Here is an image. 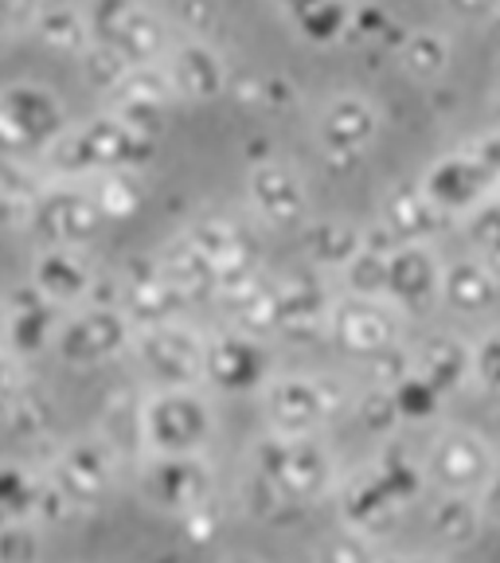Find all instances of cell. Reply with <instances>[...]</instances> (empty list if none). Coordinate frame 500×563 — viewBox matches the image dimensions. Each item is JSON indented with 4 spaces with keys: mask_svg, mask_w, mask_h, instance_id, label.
I'll return each mask as SVG.
<instances>
[{
    "mask_svg": "<svg viewBox=\"0 0 500 563\" xmlns=\"http://www.w3.org/2000/svg\"><path fill=\"white\" fill-rule=\"evenodd\" d=\"M4 329H9V313H4V298H0V352H4Z\"/></svg>",
    "mask_w": 500,
    "mask_h": 563,
    "instance_id": "54",
    "label": "cell"
},
{
    "mask_svg": "<svg viewBox=\"0 0 500 563\" xmlns=\"http://www.w3.org/2000/svg\"><path fill=\"white\" fill-rule=\"evenodd\" d=\"M27 32L47 44L52 52L63 55H87L95 47V32H90V12L70 9V4H47V9H32Z\"/></svg>",
    "mask_w": 500,
    "mask_h": 563,
    "instance_id": "35",
    "label": "cell"
},
{
    "mask_svg": "<svg viewBox=\"0 0 500 563\" xmlns=\"http://www.w3.org/2000/svg\"><path fill=\"white\" fill-rule=\"evenodd\" d=\"M105 220L98 211L90 185L82 180H47L27 211V235L40 246H79L87 251L102 235Z\"/></svg>",
    "mask_w": 500,
    "mask_h": 563,
    "instance_id": "11",
    "label": "cell"
},
{
    "mask_svg": "<svg viewBox=\"0 0 500 563\" xmlns=\"http://www.w3.org/2000/svg\"><path fill=\"white\" fill-rule=\"evenodd\" d=\"M485 32H489V44L497 47V55H500V4L489 12V20H485Z\"/></svg>",
    "mask_w": 500,
    "mask_h": 563,
    "instance_id": "51",
    "label": "cell"
},
{
    "mask_svg": "<svg viewBox=\"0 0 500 563\" xmlns=\"http://www.w3.org/2000/svg\"><path fill=\"white\" fill-rule=\"evenodd\" d=\"M477 258H481V263L489 266V271L497 274V282H500V239H497V243L489 246V251H485V255H477Z\"/></svg>",
    "mask_w": 500,
    "mask_h": 563,
    "instance_id": "52",
    "label": "cell"
},
{
    "mask_svg": "<svg viewBox=\"0 0 500 563\" xmlns=\"http://www.w3.org/2000/svg\"><path fill=\"white\" fill-rule=\"evenodd\" d=\"M114 306L125 313V321L133 325V333L141 329H157L185 321L188 301L168 286V278L160 274L157 258L137 255L114 274Z\"/></svg>",
    "mask_w": 500,
    "mask_h": 563,
    "instance_id": "18",
    "label": "cell"
},
{
    "mask_svg": "<svg viewBox=\"0 0 500 563\" xmlns=\"http://www.w3.org/2000/svg\"><path fill=\"white\" fill-rule=\"evenodd\" d=\"M348 387L329 372H278L258 396L266 434H325L348 411Z\"/></svg>",
    "mask_w": 500,
    "mask_h": 563,
    "instance_id": "5",
    "label": "cell"
},
{
    "mask_svg": "<svg viewBox=\"0 0 500 563\" xmlns=\"http://www.w3.org/2000/svg\"><path fill=\"white\" fill-rule=\"evenodd\" d=\"M87 12H90V32H95V47L110 52L130 70L160 67L176 44V32L168 24L165 9L118 0V4H95Z\"/></svg>",
    "mask_w": 500,
    "mask_h": 563,
    "instance_id": "7",
    "label": "cell"
},
{
    "mask_svg": "<svg viewBox=\"0 0 500 563\" xmlns=\"http://www.w3.org/2000/svg\"><path fill=\"white\" fill-rule=\"evenodd\" d=\"M333 501H336L341 525L352 528V532H360V537H371L376 544L396 537L407 520V509L384 489V482L371 474V466L348 470V474L341 477V485H336Z\"/></svg>",
    "mask_w": 500,
    "mask_h": 563,
    "instance_id": "21",
    "label": "cell"
},
{
    "mask_svg": "<svg viewBox=\"0 0 500 563\" xmlns=\"http://www.w3.org/2000/svg\"><path fill=\"white\" fill-rule=\"evenodd\" d=\"M215 431H220V415H215L208 387L145 391V399L137 404L141 454H153V457L208 454Z\"/></svg>",
    "mask_w": 500,
    "mask_h": 563,
    "instance_id": "4",
    "label": "cell"
},
{
    "mask_svg": "<svg viewBox=\"0 0 500 563\" xmlns=\"http://www.w3.org/2000/svg\"><path fill=\"white\" fill-rule=\"evenodd\" d=\"M130 356L145 376L149 391H185L203 387V364H208V333L188 321L141 329L133 333Z\"/></svg>",
    "mask_w": 500,
    "mask_h": 563,
    "instance_id": "9",
    "label": "cell"
},
{
    "mask_svg": "<svg viewBox=\"0 0 500 563\" xmlns=\"http://www.w3.org/2000/svg\"><path fill=\"white\" fill-rule=\"evenodd\" d=\"M462 231H466L469 246H474L477 255H485V251L500 239V200L497 196H492L489 203H481L477 211H469L466 220H462Z\"/></svg>",
    "mask_w": 500,
    "mask_h": 563,
    "instance_id": "45",
    "label": "cell"
},
{
    "mask_svg": "<svg viewBox=\"0 0 500 563\" xmlns=\"http://www.w3.org/2000/svg\"><path fill=\"white\" fill-rule=\"evenodd\" d=\"M40 493L44 477L27 474L24 466H0V525L32 520V512L40 509Z\"/></svg>",
    "mask_w": 500,
    "mask_h": 563,
    "instance_id": "38",
    "label": "cell"
},
{
    "mask_svg": "<svg viewBox=\"0 0 500 563\" xmlns=\"http://www.w3.org/2000/svg\"><path fill=\"white\" fill-rule=\"evenodd\" d=\"M422 466L431 493H469L474 497L500 466V450L474 427L438 422L422 446Z\"/></svg>",
    "mask_w": 500,
    "mask_h": 563,
    "instance_id": "10",
    "label": "cell"
},
{
    "mask_svg": "<svg viewBox=\"0 0 500 563\" xmlns=\"http://www.w3.org/2000/svg\"><path fill=\"white\" fill-rule=\"evenodd\" d=\"M348 415L356 419V427H360L364 434H371V439H379V442L399 439V434H403V419H399L396 399H391L387 387L368 384L360 396L348 399Z\"/></svg>",
    "mask_w": 500,
    "mask_h": 563,
    "instance_id": "37",
    "label": "cell"
},
{
    "mask_svg": "<svg viewBox=\"0 0 500 563\" xmlns=\"http://www.w3.org/2000/svg\"><path fill=\"white\" fill-rule=\"evenodd\" d=\"M368 466L407 512L431 497V482H426V466H422V446H411L403 434L379 442L376 457H371Z\"/></svg>",
    "mask_w": 500,
    "mask_h": 563,
    "instance_id": "28",
    "label": "cell"
},
{
    "mask_svg": "<svg viewBox=\"0 0 500 563\" xmlns=\"http://www.w3.org/2000/svg\"><path fill=\"white\" fill-rule=\"evenodd\" d=\"M122 450L105 434H79L59 450V457L52 462L47 482L67 497L75 509L90 512L95 505H102L110 493L122 482Z\"/></svg>",
    "mask_w": 500,
    "mask_h": 563,
    "instance_id": "13",
    "label": "cell"
},
{
    "mask_svg": "<svg viewBox=\"0 0 500 563\" xmlns=\"http://www.w3.org/2000/svg\"><path fill=\"white\" fill-rule=\"evenodd\" d=\"M497 200H500V188H497Z\"/></svg>",
    "mask_w": 500,
    "mask_h": 563,
    "instance_id": "56",
    "label": "cell"
},
{
    "mask_svg": "<svg viewBox=\"0 0 500 563\" xmlns=\"http://www.w3.org/2000/svg\"><path fill=\"white\" fill-rule=\"evenodd\" d=\"M422 509H426V528L442 552H462V548H474L481 540L485 520L477 509V497H469V493H431Z\"/></svg>",
    "mask_w": 500,
    "mask_h": 563,
    "instance_id": "30",
    "label": "cell"
},
{
    "mask_svg": "<svg viewBox=\"0 0 500 563\" xmlns=\"http://www.w3.org/2000/svg\"><path fill=\"white\" fill-rule=\"evenodd\" d=\"M469 356H474V384L500 399V329L477 336L469 344Z\"/></svg>",
    "mask_w": 500,
    "mask_h": 563,
    "instance_id": "42",
    "label": "cell"
},
{
    "mask_svg": "<svg viewBox=\"0 0 500 563\" xmlns=\"http://www.w3.org/2000/svg\"><path fill=\"white\" fill-rule=\"evenodd\" d=\"M27 20H32V9H0V47L16 27H27Z\"/></svg>",
    "mask_w": 500,
    "mask_h": 563,
    "instance_id": "49",
    "label": "cell"
},
{
    "mask_svg": "<svg viewBox=\"0 0 500 563\" xmlns=\"http://www.w3.org/2000/svg\"><path fill=\"white\" fill-rule=\"evenodd\" d=\"M396 63L414 82H438V79H446L449 63H454V44H449V35L434 24L407 27L396 47Z\"/></svg>",
    "mask_w": 500,
    "mask_h": 563,
    "instance_id": "34",
    "label": "cell"
},
{
    "mask_svg": "<svg viewBox=\"0 0 500 563\" xmlns=\"http://www.w3.org/2000/svg\"><path fill=\"white\" fill-rule=\"evenodd\" d=\"M442 294V258L434 246H399L387 258L384 301L403 317H426L438 309Z\"/></svg>",
    "mask_w": 500,
    "mask_h": 563,
    "instance_id": "23",
    "label": "cell"
},
{
    "mask_svg": "<svg viewBox=\"0 0 500 563\" xmlns=\"http://www.w3.org/2000/svg\"><path fill=\"white\" fill-rule=\"evenodd\" d=\"M376 223L396 239L399 246H434V239L449 228V220L422 196V188L407 185V180L387 185L384 200H379Z\"/></svg>",
    "mask_w": 500,
    "mask_h": 563,
    "instance_id": "25",
    "label": "cell"
},
{
    "mask_svg": "<svg viewBox=\"0 0 500 563\" xmlns=\"http://www.w3.org/2000/svg\"><path fill=\"white\" fill-rule=\"evenodd\" d=\"M384 560V544L371 537H360L352 528L336 525L313 544V563H379Z\"/></svg>",
    "mask_w": 500,
    "mask_h": 563,
    "instance_id": "40",
    "label": "cell"
},
{
    "mask_svg": "<svg viewBox=\"0 0 500 563\" xmlns=\"http://www.w3.org/2000/svg\"><path fill=\"white\" fill-rule=\"evenodd\" d=\"M238 102L255 106V110H270V114H286L298 106V87L286 75H258L238 90Z\"/></svg>",
    "mask_w": 500,
    "mask_h": 563,
    "instance_id": "41",
    "label": "cell"
},
{
    "mask_svg": "<svg viewBox=\"0 0 500 563\" xmlns=\"http://www.w3.org/2000/svg\"><path fill=\"white\" fill-rule=\"evenodd\" d=\"M500 301V282L481 258H454V263H442V294L438 306L454 309V313H489Z\"/></svg>",
    "mask_w": 500,
    "mask_h": 563,
    "instance_id": "31",
    "label": "cell"
},
{
    "mask_svg": "<svg viewBox=\"0 0 500 563\" xmlns=\"http://www.w3.org/2000/svg\"><path fill=\"white\" fill-rule=\"evenodd\" d=\"M220 563H266L263 555H251V552H231V555H223Z\"/></svg>",
    "mask_w": 500,
    "mask_h": 563,
    "instance_id": "53",
    "label": "cell"
},
{
    "mask_svg": "<svg viewBox=\"0 0 500 563\" xmlns=\"http://www.w3.org/2000/svg\"><path fill=\"white\" fill-rule=\"evenodd\" d=\"M246 509H251V517L255 520H263V525H290V520L301 517L298 509H290L278 493L266 489V485L251 474H246Z\"/></svg>",
    "mask_w": 500,
    "mask_h": 563,
    "instance_id": "43",
    "label": "cell"
},
{
    "mask_svg": "<svg viewBox=\"0 0 500 563\" xmlns=\"http://www.w3.org/2000/svg\"><path fill=\"white\" fill-rule=\"evenodd\" d=\"M352 9L344 0H298V4H281V24L298 35L309 47H341L352 35Z\"/></svg>",
    "mask_w": 500,
    "mask_h": 563,
    "instance_id": "32",
    "label": "cell"
},
{
    "mask_svg": "<svg viewBox=\"0 0 500 563\" xmlns=\"http://www.w3.org/2000/svg\"><path fill=\"white\" fill-rule=\"evenodd\" d=\"M157 157V141L125 125L110 110L70 122V130L52 145L44 157L52 180H95L105 173H145Z\"/></svg>",
    "mask_w": 500,
    "mask_h": 563,
    "instance_id": "2",
    "label": "cell"
},
{
    "mask_svg": "<svg viewBox=\"0 0 500 563\" xmlns=\"http://www.w3.org/2000/svg\"><path fill=\"white\" fill-rule=\"evenodd\" d=\"M411 372L426 387H434L442 399H454L474 384V356L469 341L457 333H431L411 344Z\"/></svg>",
    "mask_w": 500,
    "mask_h": 563,
    "instance_id": "27",
    "label": "cell"
},
{
    "mask_svg": "<svg viewBox=\"0 0 500 563\" xmlns=\"http://www.w3.org/2000/svg\"><path fill=\"white\" fill-rule=\"evenodd\" d=\"M102 266L90 258V251L79 246H40V255L32 258V286L40 298H47L55 309L70 313V309L98 301V282H102Z\"/></svg>",
    "mask_w": 500,
    "mask_h": 563,
    "instance_id": "19",
    "label": "cell"
},
{
    "mask_svg": "<svg viewBox=\"0 0 500 563\" xmlns=\"http://www.w3.org/2000/svg\"><path fill=\"white\" fill-rule=\"evenodd\" d=\"M40 560V537L32 520L0 525V563H35Z\"/></svg>",
    "mask_w": 500,
    "mask_h": 563,
    "instance_id": "44",
    "label": "cell"
},
{
    "mask_svg": "<svg viewBox=\"0 0 500 563\" xmlns=\"http://www.w3.org/2000/svg\"><path fill=\"white\" fill-rule=\"evenodd\" d=\"M16 387H20V361H12L9 352H0V415L9 411Z\"/></svg>",
    "mask_w": 500,
    "mask_h": 563,
    "instance_id": "48",
    "label": "cell"
},
{
    "mask_svg": "<svg viewBox=\"0 0 500 563\" xmlns=\"http://www.w3.org/2000/svg\"><path fill=\"white\" fill-rule=\"evenodd\" d=\"M133 344V325L114 301H90L63 313L55 333V356L67 368H102V364L125 356Z\"/></svg>",
    "mask_w": 500,
    "mask_h": 563,
    "instance_id": "14",
    "label": "cell"
},
{
    "mask_svg": "<svg viewBox=\"0 0 500 563\" xmlns=\"http://www.w3.org/2000/svg\"><path fill=\"white\" fill-rule=\"evenodd\" d=\"M87 185H90V196H95L105 223L133 220V216L145 208V196H149L145 176L141 173H105V176L87 180Z\"/></svg>",
    "mask_w": 500,
    "mask_h": 563,
    "instance_id": "36",
    "label": "cell"
},
{
    "mask_svg": "<svg viewBox=\"0 0 500 563\" xmlns=\"http://www.w3.org/2000/svg\"><path fill=\"white\" fill-rule=\"evenodd\" d=\"M180 525H185V532H188V544H192V548H208L211 540H215V532L223 528L220 501H211V505H203V509L188 512Z\"/></svg>",
    "mask_w": 500,
    "mask_h": 563,
    "instance_id": "46",
    "label": "cell"
},
{
    "mask_svg": "<svg viewBox=\"0 0 500 563\" xmlns=\"http://www.w3.org/2000/svg\"><path fill=\"white\" fill-rule=\"evenodd\" d=\"M246 474L258 477L281 501L309 512L336 497L344 466L325 434H258L246 450Z\"/></svg>",
    "mask_w": 500,
    "mask_h": 563,
    "instance_id": "1",
    "label": "cell"
},
{
    "mask_svg": "<svg viewBox=\"0 0 500 563\" xmlns=\"http://www.w3.org/2000/svg\"><path fill=\"white\" fill-rule=\"evenodd\" d=\"M364 223L341 220V216H325V220H309L301 228V243H305L309 271L316 274H344L352 258L364 251Z\"/></svg>",
    "mask_w": 500,
    "mask_h": 563,
    "instance_id": "29",
    "label": "cell"
},
{
    "mask_svg": "<svg viewBox=\"0 0 500 563\" xmlns=\"http://www.w3.org/2000/svg\"><path fill=\"white\" fill-rule=\"evenodd\" d=\"M133 482H137L141 501L176 520H185L188 512L203 509L211 501H220V474H215L211 454H188V457L141 454L137 470H133Z\"/></svg>",
    "mask_w": 500,
    "mask_h": 563,
    "instance_id": "8",
    "label": "cell"
},
{
    "mask_svg": "<svg viewBox=\"0 0 500 563\" xmlns=\"http://www.w3.org/2000/svg\"><path fill=\"white\" fill-rule=\"evenodd\" d=\"M153 258H157L168 286H173L188 306H192V301H203V298H215V278H211L208 258L196 251V243L188 235L168 239L160 251H153Z\"/></svg>",
    "mask_w": 500,
    "mask_h": 563,
    "instance_id": "33",
    "label": "cell"
},
{
    "mask_svg": "<svg viewBox=\"0 0 500 563\" xmlns=\"http://www.w3.org/2000/svg\"><path fill=\"white\" fill-rule=\"evenodd\" d=\"M379 563H446V560L434 552H384Z\"/></svg>",
    "mask_w": 500,
    "mask_h": 563,
    "instance_id": "50",
    "label": "cell"
},
{
    "mask_svg": "<svg viewBox=\"0 0 500 563\" xmlns=\"http://www.w3.org/2000/svg\"><path fill=\"white\" fill-rule=\"evenodd\" d=\"M246 208L266 228H305L309 185L290 161H263L246 168Z\"/></svg>",
    "mask_w": 500,
    "mask_h": 563,
    "instance_id": "20",
    "label": "cell"
},
{
    "mask_svg": "<svg viewBox=\"0 0 500 563\" xmlns=\"http://www.w3.org/2000/svg\"><path fill=\"white\" fill-rule=\"evenodd\" d=\"M278 376V352L266 336H251L243 329H220L208 333V364H203V387L220 396H263V387Z\"/></svg>",
    "mask_w": 500,
    "mask_h": 563,
    "instance_id": "12",
    "label": "cell"
},
{
    "mask_svg": "<svg viewBox=\"0 0 500 563\" xmlns=\"http://www.w3.org/2000/svg\"><path fill=\"white\" fill-rule=\"evenodd\" d=\"M325 336L356 361H376L384 352L407 344V317L384 298H356V294H336L333 313H329Z\"/></svg>",
    "mask_w": 500,
    "mask_h": 563,
    "instance_id": "15",
    "label": "cell"
},
{
    "mask_svg": "<svg viewBox=\"0 0 500 563\" xmlns=\"http://www.w3.org/2000/svg\"><path fill=\"white\" fill-rule=\"evenodd\" d=\"M4 313H9L4 352H9L12 361H27V356H40V352L55 349V333H59V325H63V309H55L47 298H40L27 282L16 294L4 298Z\"/></svg>",
    "mask_w": 500,
    "mask_h": 563,
    "instance_id": "26",
    "label": "cell"
},
{
    "mask_svg": "<svg viewBox=\"0 0 500 563\" xmlns=\"http://www.w3.org/2000/svg\"><path fill=\"white\" fill-rule=\"evenodd\" d=\"M474 497H477V509H481L485 528H489V525L500 528V466H497V474H492L489 482L474 493Z\"/></svg>",
    "mask_w": 500,
    "mask_h": 563,
    "instance_id": "47",
    "label": "cell"
},
{
    "mask_svg": "<svg viewBox=\"0 0 500 563\" xmlns=\"http://www.w3.org/2000/svg\"><path fill=\"white\" fill-rule=\"evenodd\" d=\"M384 133V110L376 98L364 90H336L313 122V145L321 157L344 165V161H360Z\"/></svg>",
    "mask_w": 500,
    "mask_h": 563,
    "instance_id": "17",
    "label": "cell"
},
{
    "mask_svg": "<svg viewBox=\"0 0 500 563\" xmlns=\"http://www.w3.org/2000/svg\"><path fill=\"white\" fill-rule=\"evenodd\" d=\"M160 70H165L176 102H215L231 87L227 59L208 40H176Z\"/></svg>",
    "mask_w": 500,
    "mask_h": 563,
    "instance_id": "24",
    "label": "cell"
},
{
    "mask_svg": "<svg viewBox=\"0 0 500 563\" xmlns=\"http://www.w3.org/2000/svg\"><path fill=\"white\" fill-rule=\"evenodd\" d=\"M391 399H396V411H399V419H403V431L407 427H438L442 407H446V399H442L434 387L422 384L414 372L391 387Z\"/></svg>",
    "mask_w": 500,
    "mask_h": 563,
    "instance_id": "39",
    "label": "cell"
},
{
    "mask_svg": "<svg viewBox=\"0 0 500 563\" xmlns=\"http://www.w3.org/2000/svg\"><path fill=\"white\" fill-rule=\"evenodd\" d=\"M70 130L63 98L40 82L0 87V161L44 165L52 145Z\"/></svg>",
    "mask_w": 500,
    "mask_h": 563,
    "instance_id": "6",
    "label": "cell"
},
{
    "mask_svg": "<svg viewBox=\"0 0 500 563\" xmlns=\"http://www.w3.org/2000/svg\"><path fill=\"white\" fill-rule=\"evenodd\" d=\"M414 185L449 223H462L469 211L489 203L500 188V130L492 125V130L469 137L466 145L434 157Z\"/></svg>",
    "mask_w": 500,
    "mask_h": 563,
    "instance_id": "3",
    "label": "cell"
},
{
    "mask_svg": "<svg viewBox=\"0 0 500 563\" xmlns=\"http://www.w3.org/2000/svg\"><path fill=\"white\" fill-rule=\"evenodd\" d=\"M492 118H497V130H500V87L492 90Z\"/></svg>",
    "mask_w": 500,
    "mask_h": 563,
    "instance_id": "55",
    "label": "cell"
},
{
    "mask_svg": "<svg viewBox=\"0 0 500 563\" xmlns=\"http://www.w3.org/2000/svg\"><path fill=\"white\" fill-rule=\"evenodd\" d=\"M185 235L208 258L211 278H215V298H231V294L246 290L263 278V251H258V239L251 235L246 223L231 220V216H203Z\"/></svg>",
    "mask_w": 500,
    "mask_h": 563,
    "instance_id": "16",
    "label": "cell"
},
{
    "mask_svg": "<svg viewBox=\"0 0 500 563\" xmlns=\"http://www.w3.org/2000/svg\"><path fill=\"white\" fill-rule=\"evenodd\" d=\"M336 294L329 290L325 274L290 271L274 278V336H325Z\"/></svg>",
    "mask_w": 500,
    "mask_h": 563,
    "instance_id": "22",
    "label": "cell"
}]
</instances>
